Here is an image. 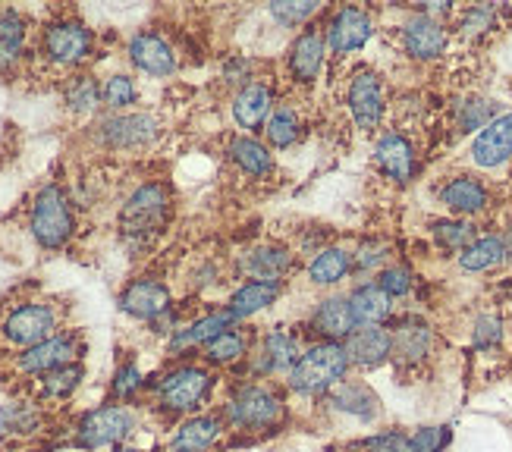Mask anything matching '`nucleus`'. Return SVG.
I'll list each match as a JSON object with an SVG mask.
<instances>
[{"mask_svg":"<svg viewBox=\"0 0 512 452\" xmlns=\"http://www.w3.org/2000/svg\"><path fill=\"white\" fill-rule=\"evenodd\" d=\"M349 371V358L343 343H318L299 355L296 368L289 371V387L299 396H327L340 387Z\"/></svg>","mask_w":512,"mask_h":452,"instance_id":"nucleus-1","label":"nucleus"},{"mask_svg":"<svg viewBox=\"0 0 512 452\" xmlns=\"http://www.w3.org/2000/svg\"><path fill=\"white\" fill-rule=\"evenodd\" d=\"M224 418L236 427V431H249V434H264L283 421V402L274 390L258 387H239L233 399L224 405Z\"/></svg>","mask_w":512,"mask_h":452,"instance_id":"nucleus-2","label":"nucleus"},{"mask_svg":"<svg viewBox=\"0 0 512 452\" xmlns=\"http://www.w3.org/2000/svg\"><path fill=\"white\" fill-rule=\"evenodd\" d=\"M170 217V192L158 183H148L129 195L120 214V230L129 242H145L161 233Z\"/></svg>","mask_w":512,"mask_h":452,"instance_id":"nucleus-3","label":"nucleus"},{"mask_svg":"<svg viewBox=\"0 0 512 452\" xmlns=\"http://www.w3.org/2000/svg\"><path fill=\"white\" fill-rule=\"evenodd\" d=\"M32 233L44 248H60L73 236V208L60 186H44L32 205Z\"/></svg>","mask_w":512,"mask_h":452,"instance_id":"nucleus-4","label":"nucleus"},{"mask_svg":"<svg viewBox=\"0 0 512 452\" xmlns=\"http://www.w3.org/2000/svg\"><path fill=\"white\" fill-rule=\"evenodd\" d=\"M211 374L205 368H176L170 371L158 387V402L164 405L167 412H176V415H183V412H195L198 405H202L211 393Z\"/></svg>","mask_w":512,"mask_h":452,"instance_id":"nucleus-5","label":"nucleus"},{"mask_svg":"<svg viewBox=\"0 0 512 452\" xmlns=\"http://www.w3.org/2000/svg\"><path fill=\"white\" fill-rule=\"evenodd\" d=\"M132 431H136V418L126 405H104V409L88 412L76 431V443L82 449H101V446H117Z\"/></svg>","mask_w":512,"mask_h":452,"instance_id":"nucleus-6","label":"nucleus"},{"mask_svg":"<svg viewBox=\"0 0 512 452\" xmlns=\"http://www.w3.org/2000/svg\"><path fill=\"white\" fill-rule=\"evenodd\" d=\"M82 355V343L76 333H60L44 339V343L32 346L19 355V371L44 377L48 371H57L63 365H76V358Z\"/></svg>","mask_w":512,"mask_h":452,"instance_id":"nucleus-7","label":"nucleus"},{"mask_svg":"<svg viewBox=\"0 0 512 452\" xmlns=\"http://www.w3.org/2000/svg\"><path fill=\"white\" fill-rule=\"evenodd\" d=\"M44 54L57 66H76L92 54V32L82 22L60 19L44 32Z\"/></svg>","mask_w":512,"mask_h":452,"instance_id":"nucleus-8","label":"nucleus"},{"mask_svg":"<svg viewBox=\"0 0 512 452\" xmlns=\"http://www.w3.org/2000/svg\"><path fill=\"white\" fill-rule=\"evenodd\" d=\"M57 330V314L51 305H22L4 321V336L13 346H38L44 339H51Z\"/></svg>","mask_w":512,"mask_h":452,"instance_id":"nucleus-9","label":"nucleus"},{"mask_svg":"<svg viewBox=\"0 0 512 452\" xmlns=\"http://www.w3.org/2000/svg\"><path fill=\"white\" fill-rule=\"evenodd\" d=\"M434 352V330L418 321V318H403L390 330V358L399 368H418L421 361H428Z\"/></svg>","mask_w":512,"mask_h":452,"instance_id":"nucleus-10","label":"nucleus"},{"mask_svg":"<svg viewBox=\"0 0 512 452\" xmlns=\"http://www.w3.org/2000/svg\"><path fill=\"white\" fill-rule=\"evenodd\" d=\"M349 110H352V120L359 129L371 132L377 129L384 117V88L381 79H377L371 70L355 73L349 82Z\"/></svg>","mask_w":512,"mask_h":452,"instance_id":"nucleus-11","label":"nucleus"},{"mask_svg":"<svg viewBox=\"0 0 512 452\" xmlns=\"http://www.w3.org/2000/svg\"><path fill=\"white\" fill-rule=\"evenodd\" d=\"M371 35H374V22L359 7L337 10V13H333V19H330V26H327V44L337 54H349V51L365 48Z\"/></svg>","mask_w":512,"mask_h":452,"instance_id":"nucleus-12","label":"nucleus"},{"mask_svg":"<svg viewBox=\"0 0 512 452\" xmlns=\"http://www.w3.org/2000/svg\"><path fill=\"white\" fill-rule=\"evenodd\" d=\"M343 349L349 365L355 368H381L390 361V330L384 327H355L346 339Z\"/></svg>","mask_w":512,"mask_h":452,"instance_id":"nucleus-13","label":"nucleus"},{"mask_svg":"<svg viewBox=\"0 0 512 452\" xmlns=\"http://www.w3.org/2000/svg\"><path fill=\"white\" fill-rule=\"evenodd\" d=\"M403 48L415 60H434L447 51V29H443V22L415 13L403 26Z\"/></svg>","mask_w":512,"mask_h":452,"instance_id":"nucleus-14","label":"nucleus"},{"mask_svg":"<svg viewBox=\"0 0 512 452\" xmlns=\"http://www.w3.org/2000/svg\"><path fill=\"white\" fill-rule=\"evenodd\" d=\"M512 157V113H503L494 123H487L472 145V161L484 170H494Z\"/></svg>","mask_w":512,"mask_h":452,"instance_id":"nucleus-15","label":"nucleus"},{"mask_svg":"<svg viewBox=\"0 0 512 452\" xmlns=\"http://www.w3.org/2000/svg\"><path fill=\"white\" fill-rule=\"evenodd\" d=\"M120 308L139 321H154L170 311V289L158 280H136L123 289Z\"/></svg>","mask_w":512,"mask_h":452,"instance_id":"nucleus-16","label":"nucleus"},{"mask_svg":"<svg viewBox=\"0 0 512 452\" xmlns=\"http://www.w3.org/2000/svg\"><path fill=\"white\" fill-rule=\"evenodd\" d=\"M327 51V41L318 29H305L296 41L293 48H289V76L302 85H311L318 82L321 70H324V54Z\"/></svg>","mask_w":512,"mask_h":452,"instance_id":"nucleus-17","label":"nucleus"},{"mask_svg":"<svg viewBox=\"0 0 512 452\" xmlns=\"http://www.w3.org/2000/svg\"><path fill=\"white\" fill-rule=\"evenodd\" d=\"M129 60L136 63V70L148 73V76H170L176 70V54L170 44L161 35L142 32L129 41Z\"/></svg>","mask_w":512,"mask_h":452,"instance_id":"nucleus-18","label":"nucleus"},{"mask_svg":"<svg viewBox=\"0 0 512 452\" xmlns=\"http://www.w3.org/2000/svg\"><path fill=\"white\" fill-rule=\"evenodd\" d=\"M299 361V343L293 333L286 330H274L261 339V352L255 358V374L267 377L277 371H293Z\"/></svg>","mask_w":512,"mask_h":452,"instance_id":"nucleus-19","label":"nucleus"},{"mask_svg":"<svg viewBox=\"0 0 512 452\" xmlns=\"http://www.w3.org/2000/svg\"><path fill=\"white\" fill-rule=\"evenodd\" d=\"M220 434H224V421L214 415H195L176 427L170 449L173 452H211Z\"/></svg>","mask_w":512,"mask_h":452,"instance_id":"nucleus-20","label":"nucleus"},{"mask_svg":"<svg viewBox=\"0 0 512 452\" xmlns=\"http://www.w3.org/2000/svg\"><path fill=\"white\" fill-rule=\"evenodd\" d=\"M377 167L384 170L387 179H393V183H409V179L415 176V151L412 145L403 139V135H384L381 142H377Z\"/></svg>","mask_w":512,"mask_h":452,"instance_id":"nucleus-21","label":"nucleus"},{"mask_svg":"<svg viewBox=\"0 0 512 452\" xmlns=\"http://www.w3.org/2000/svg\"><path fill=\"white\" fill-rule=\"evenodd\" d=\"M330 405L337 412H346L359 421H374L381 415V399L374 396V390L368 383H355V380H343L340 387L330 390Z\"/></svg>","mask_w":512,"mask_h":452,"instance_id":"nucleus-22","label":"nucleus"},{"mask_svg":"<svg viewBox=\"0 0 512 452\" xmlns=\"http://www.w3.org/2000/svg\"><path fill=\"white\" fill-rule=\"evenodd\" d=\"M236 324V314L230 308L224 311H214V314H205V318H198L195 324L176 330L173 339H170V352H186V349H195V346H208L214 336H220L224 330H230Z\"/></svg>","mask_w":512,"mask_h":452,"instance_id":"nucleus-23","label":"nucleus"},{"mask_svg":"<svg viewBox=\"0 0 512 452\" xmlns=\"http://www.w3.org/2000/svg\"><path fill=\"white\" fill-rule=\"evenodd\" d=\"M158 132V123L145 113H132V117H110L107 123H101V135L107 145L114 148H139L145 142L154 139Z\"/></svg>","mask_w":512,"mask_h":452,"instance_id":"nucleus-24","label":"nucleus"},{"mask_svg":"<svg viewBox=\"0 0 512 452\" xmlns=\"http://www.w3.org/2000/svg\"><path fill=\"white\" fill-rule=\"evenodd\" d=\"M274 113V92L267 85H246L233 101V120L242 129H261Z\"/></svg>","mask_w":512,"mask_h":452,"instance_id":"nucleus-25","label":"nucleus"},{"mask_svg":"<svg viewBox=\"0 0 512 452\" xmlns=\"http://www.w3.org/2000/svg\"><path fill=\"white\" fill-rule=\"evenodd\" d=\"M349 308H352L355 327H381L393 314V299L377 283L359 286L349 296Z\"/></svg>","mask_w":512,"mask_h":452,"instance_id":"nucleus-26","label":"nucleus"},{"mask_svg":"<svg viewBox=\"0 0 512 452\" xmlns=\"http://www.w3.org/2000/svg\"><path fill=\"white\" fill-rule=\"evenodd\" d=\"M311 327L324 336V343H340V339H346L355 330L349 299L333 296V299L321 302L318 311H315V318H311Z\"/></svg>","mask_w":512,"mask_h":452,"instance_id":"nucleus-27","label":"nucleus"},{"mask_svg":"<svg viewBox=\"0 0 512 452\" xmlns=\"http://www.w3.org/2000/svg\"><path fill=\"white\" fill-rule=\"evenodd\" d=\"M280 289H283V280H252V283L239 286V289L233 292V299H230L227 308L236 314V321L252 318V314H258L261 308H267V305H274V302H277Z\"/></svg>","mask_w":512,"mask_h":452,"instance_id":"nucleus-28","label":"nucleus"},{"mask_svg":"<svg viewBox=\"0 0 512 452\" xmlns=\"http://www.w3.org/2000/svg\"><path fill=\"white\" fill-rule=\"evenodd\" d=\"M440 201L453 214H478L487 208V189L472 176H456L440 189Z\"/></svg>","mask_w":512,"mask_h":452,"instance_id":"nucleus-29","label":"nucleus"},{"mask_svg":"<svg viewBox=\"0 0 512 452\" xmlns=\"http://www.w3.org/2000/svg\"><path fill=\"white\" fill-rule=\"evenodd\" d=\"M352 270V255L343 252V248H324L308 264V280L315 286H333L340 283Z\"/></svg>","mask_w":512,"mask_h":452,"instance_id":"nucleus-30","label":"nucleus"},{"mask_svg":"<svg viewBox=\"0 0 512 452\" xmlns=\"http://www.w3.org/2000/svg\"><path fill=\"white\" fill-rule=\"evenodd\" d=\"M293 267V255L280 245H261L246 258V274L255 280H280Z\"/></svg>","mask_w":512,"mask_h":452,"instance_id":"nucleus-31","label":"nucleus"},{"mask_svg":"<svg viewBox=\"0 0 512 452\" xmlns=\"http://www.w3.org/2000/svg\"><path fill=\"white\" fill-rule=\"evenodd\" d=\"M506 261V245L503 236H481L475 239L465 252H459V267L472 270V274H481V270H491L497 264Z\"/></svg>","mask_w":512,"mask_h":452,"instance_id":"nucleus-32","label":"nucleus"},{"mask_svg":"<svg viewBox=\"0 0 512 452\" xmlns=\"http://www.w3.org/2000/svg\"><path fill=\"white\" fill-rule=\"evenodd\" d=\"M230 157H233V164H236L242 173H249V176H267V173L274 170V157H271V151H267V145H261V142H255V139H233Z\"/></svg>","mask_w":512,"mask_h":452,"instance_id":"nucleus-33","label":"nucleus"},{"mask_svg":"<svg viewBox=\"0 0 512 452\" xmlns=\"http://www.w3.org/2000/svg\"><path fill=\"white\" fill-rule=\"evenodd\" d=\"M246 352H249V336L239 330H224L205 346V358L211 365H233V361L246 358Z\"/></svg>","mask_w":512,"mask_h":452,"instance_id":"nucleus-34","label":"nucleus"},{"mask_svg":"<svg viewBox=\"0 0 512 452\" xmlns=\"http://www.w3.org/2000/svg\"><path fill=\"white\" fill-rule=\"evenodd\" d=\"M26 48V26L16 13H0V66H13Z\"/></svg>","mask_w":512,"mask_h":452,"instance_id":"nucleus-35","label":"nucleus"},{"mask_svg":"<svg viewBox=\"0 0 512 452\" xmlns=\"http://www.w3.org/2000/svg\"><path fill=\"white\" fill-rule=\"evenodd\" d=\"M82 377H85V368L79 365V361L76 365H63L57 371H48L41 377V396L44 399H66L70 393H76Z\"/></svg>","mask_w":512,"mask_h":452,"instance_id":"nucleus-36","label":"nucleus"},{"mask_svg":"<svg viewBox=\"0 0 512 452\" xmlns=\"http://www.w3.org/2000/svg\"><path fill=\"white\" fill-rule=\"evenodd\" d=\"M264 132H267V142H271L274 148H289L299 139V117H296V110H289V107L274 110L271 120L264 123Z\"/></svg>","mask_w":512,"mask_h":452,"instance_id":"nucleus-37","label":"nucleus"},{"mask_svg":"<svg viewBox=\"0 0 512 452\" xmlns=\"http://www.w3.org/2000/svg\"><path fill=\"white\" fill-rule=\"evenodd\" d=\"M434 239L447 252H465L475 242V226L465 220H440L434 223Z\"/></svg>","mask_w":512,"mask_h":452,"instance_id":"nucleus-38","label":"nucleus"},{"mask_svg":"<svg viewBox=\"0 0 512 452\" xmlns=\"http://www.w3.org/2000/svg\"><path fill=\"white\" fill-rule=\"evenodd\" d=\"M38 424V412L26 402H10L0 409V434H29Z\"/></svg>","mask_w":512,"mask_h":452,"instance_id":"nucleus-39","label":"nucleus"},{"mask_svg":"<svg viewBox=\"0 0 512 452\" xmlns=\"http://www.w3.org/2000/svg\"><path fill=\"white\" fill-rule=\"evenodd\" d=\"M101 101V88L95 79H88V76H79L73 79L70 85H66V104H70L76 113H88V110H95Z\"/></svg>","mask_w":512,"mask_h":452,"instance_id":"nucleus-40","label":"nucleus"},{"mask_svg":"<svg viewBox=\"0 0 512 452\" xmlns=\"http://www.w3.org/2000/svg\"><path fill=\"white\" fill-rule=\"evenodd\" d=\"M494 104L484 101V98H469L459 104V129L462 132H472V129H484L487 123H494Z\"/></svg>","mask_w":512,"mask_h":452,"instance_id":"nucleus-41","label":"nucleus"},{"mask_svg":"<svg viewBox=\"0 0 512 452\" xmlns=\"http://www.w3.org/2000/svg\"><path fill=\"white\" fill-rule=\"evenodd\" d=\"M349 452H415V449H412V440L406 434L387 431V434H374L368 440L352 443Z\"/></svg>","mask_w":512,"mask_h":452,"instance_id":"nucleus-42","label":"nucleus"},{"mask_svg":"<svg viewBox=\"0 0 512 452\" xmlns=\"http://www.w3.org/2000/svg\"><path fill=\"white\" fill-rule=\"evenodd\" d=\"M318 10L321 7L315 4V0H299V4H289V0H277V4H271V16L280 22V26H286V29L299 26V22H308Z\"/></svg>","mask_w":512,"mask_h":452,"instance_id":"nucleus-43","label":"nucleus"},{"mask_svg":"<svg viewBox=\"0 0 512 452\" xmlns=\"http://www.w3.org/2000/svg\"><path fill=\"white\" fill-rule=\"evenodd\" d=\"M101 98L107 107H129V104H136V82H132L129 76H110L101 88Z\"/></svg>","mask_w":512,"mask_h":452,"instance_id":"nucleus-44","label":"nucleus"},{"mask_svg":"<svg viewBox=\"0 0 512 452\" xmlns=\"http://www.w3.org/2000/svg\"><path fill=\"white\" fill-rule=\"evenodd\" d=\"M377 286H381L390 299H399V296H409V292H412L415 277H412V270H409V267L393 264V267H384V270H381V280H377Z\"/></svg>","mask_w":512,"mask_h":452,"instance_id":"nucleus-45","label":"nucleus"},{"mask_svg":"<svg viewBox=\"0 0 512 452\" xmlns=\"http://www.w3.org/2000/svg\"><path fill=\"white\" fill-rule=\"evenodd\" d=\"M450 437H453L450 427L437 424V427H418V431L409 440H412L415 452H443V449L450 446Z\"/></svg>","mask_w":512,"mask_h":452,"instance_id":"nucleus-46","label":"nucleus"},{"mask_svg":"<svg viewBox=\"0 0 512 452\" xmlns=\"http://www.w3.org/2000/svg\"><path fill=\"white\" fill-rule=\"evenodd\" d=\"M494 22H497V16H494L491 7H472L469 13L462 16L459 32H462L465 38H481V35H487V32L494 29Z\"/></svg>","mask_w":512,"mask_h":452,"instance_id":"nucleus-47","label":"nucleus"},{"mask_svg":"<svg viewBox=\"0 0 512 452\" xmlns=\"http://www.w3.org/2000/svg\"><path fill=\"white\" fill-rule=\"evenodd\" d=\"M503 339V321L494 318V314H484V318L475 321V330H472V343L478 349H494Z\"/></svg>","mask_w":512,"mask_h":452,"instance_id":"nucleus-48","label":"nucleus"},{"mask_svg":"<svg viewBox=\"0 0 512 452\" xmlns=\"http://www.w3.org/2000/svg\"><path fill=\"white\" fill-rule=\"evenodd\" d=\"M139 387H142V371H139L136 361H126V365H120L117 374H114V396L129 399Z\"/></svg>","mask_w":512,"mask_h":452,"instance_id":"nucleus-49","label":"nucleus"},{"mask_svg":"<svg viewBox=\"0 0 512 452\" xmlns=\"http://www.w3.org/2000/svg\"><path fill=\"white\" fill-rule=\"evenodd\" d=\"M384 261H387V245H381V242H368V245L359 248V255L352 258V267H355V270H377Z\"/></svg>","mask_w":512,"mask_h":452,"instance_id":"nucleus-50","label":"nucleus"},{"mask_svg":"<svg viewBox=\"0 0 512 452\" xmlns=\"http://www.w3.org/2000/svg\"><path fill=\"white\" fill-rule=\"evenodd\" d=\"M246 70H249V63H246V60H233V63L227 66V79H230V82H242L239 76H246Z\"/></svg>","mask_w":512,"mask_h":452,"instance_id":"nucleus-51","label":"nucleus"},{"mask_svg":"<svg viewBox=\"0 0 512 452\" xmlns=\"http://www.w3.org/2000/svg\"><path fill=\"white\" fill-rule=\"evenodd\" d=\"M503 245H506V261H512V226H509L506 236H503Z\"/></svg>","mask_w":512,"mask_h":452,"instance_id":"nucleus-52","label":"nucleus"},{"mask_svg":"<svg viewBox=\"0 0 512 452\" xmlns=\"http://www.w3.org/2000/svg\"><path fill=\"white\" fill-rule=\"evenodd\" d=\"M120 452H139V449H120Z\"/></svg>","mask_w":512,"mask_h":452,"instance_id":"nucleus-53","label":"nucleus"}]
</instances>
